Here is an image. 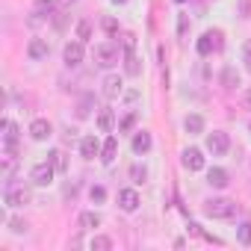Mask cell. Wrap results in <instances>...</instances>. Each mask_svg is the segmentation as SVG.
Returning a JSON list of instances; mask_svg holds the SVG:
<instances>
[{
	"mask_svg": "<svg viewBox=\"0 0 251 251\" xmlns=\"http://www.w3.org/2000/svg\"><path fill=\"white\" fill-rule=\"evenodd\" d=\"M95 62L103 65V68H112V65L118 62V45H112V42L98 45V48H95Z\"/></svg>",
	"mask_w": 251,
	"mask_h": 251,
	"instance_id": "cell-4",
	"label": "cell"
},
{
	"mask_svg": "<svg viewBox=\"0 0 251 251\" xmlns=\"http://www.w3.org/2000/svg\"><path fill=\"white\" fill-rule=\"evenodd\" d=\"M183 166H186L189 172H201V169H204V154H201L198 148H186V151H183Z\"/></svg>",
	"mask_w": 251,
	"mask_h": 251,
	"instance_id": "cell-12",
	"label": "cell"
},
{
	"mask_svg": "<svg viewBox=\"0 0 251 251\" xmlns=\"http://www.w3.org/2000/svg\"><path fill=\"white\" fill-rule=\"evenodd\" d=\"M3 201H6V207H24V204H30V189L24 183L9 180L3 189Z\"/></svg>",
	"mask_w": 251,
	"mask_h": 251,
	"instance_id": "cell-2",
	"label": "cell"
},
{
	"mask_svg": "<svg viewBox=\"0 0 251 251\" xmlns=\"http://www.w3.org/2000/svg\"><path fill=\"white\" fill-rule=\"evenodd\" d=\"M62 59H65L68 68H77L83 62V42H68L65 50H62Z\"/></svg>",
	"mask_w": 251,
	"mask_h": 251,
	"instance_id": "cell-7",
	"label": "cell"
},
{
	"mask_svg": "<svg viewBox=\"0 0 251 251\" xmlns=\"http://www.w3.org/2000/svg\"><path fill=\"white\" fill-rule=\"evenodd\" d=\"M242 15H245V18L251 15V3H242Z\"/></svg>",
	"mask_w": 251,
	"mask_h": 251,
	"instance_id": "cell-34",
	"label": "cell"
},
{
	"mask_svg": "<svg viewBox=\"0 0 251 251\" xmlns=\"http://www.w3.org/2000/svg\"><path fill=\"white\" fill-rule=\"evenodd\" d=\"M103 30H106V33H118V24H115L112 18H103Z\"/></svg>",
	"mask_w": 251,
	"mask_h": 251,
	"instance_id": "cell-33",
	"label": "cell"
},
{
	"mask_svg": "<svg viewBox=\"0 0 251 251\" xmlns=\"http://www.w3.org/2000/svg\"><path fill=\"white\" fill-rule=\"evenodd\" d=\"M248 130H251V121H248Z\"/></svg>",
	"mask_w": 251,
	"mask_h": 251,
	"instance_id": "cell-38",
	"label": "cell"
},
{
	"mask_svg": "<svg viewBox=\"0 0 251 251\" xmlns=\"http://www.w3.org/2000/svg\"><path fill=\"white\" fill-rule=\"evenodd\" d=\"M48 160L53 163V169H56V172H65V166H68V163H65V154H62V151H50V154H48Z\"/></svg>",
	"mask_w": 251,
	"mask_h": 251,
	"instance_id": "cell-23",
	"label": "cell"
},
{
	"mask_svg": "<svg viewBox=\"0 0 251 251\" xmlns=\"http://www.w3.org/2000/svg\"><path fill=\"white\" fill-rule=\"evenodd\" d=\"M89 198H92V204H103L106 201V189L103 186H92L89 189Z\"/></svg>",
	"mask_w": 251,
	"mask_h": 251,
	"instance_id": "cell-28",
	"label": "cell"
},
{
	"mask_svg": "<svg viewBox=\"0 0 251 251\" xmlns=\"http://www.w3.org/2000/svg\"><path fill=\"white\" fill-rule=\"evenodd\" d=\"M92 106H95V98H92V95H86V98L80 100V106H77V115H80V118H86V115L92 112Z\"/></svg>",
	"mask_w": 251,
	"mask_h": 251,
	"instance_id": "cell-26",
	"label": "cell"
},
{
	"mask_svg": "<svg viewBox=\"0 0 251 251\" xmlns=\"http://www.w3.org/2000/svg\"><path fill=\"white\" fill-rule=\"evenodd\" d=\"M53 175H56V169H53V163L48 160V163H39V166H33V172H30V180H33L36 186H48V183H53Z\"/></svg>",
	"mask_w": 251,
	"mask_h": 251,
	"instance_id": "cell-6",
	"label": "cell"
},
{
	"mask_svg": "<svg viewBox=\"0 0 251 251\" xmlns=\"http://www.w3.org/2000/svg\"><path fill=\"white\" fill-rule=\"evenodd\" d=\"M183 127H186V133H189V136H198V133L204 130V118L192 112V115H186V121H183Z\"/></svg>",
	"mask_w": 251,
	"mask_h": 251,
	"instance_id": "cell-17",
	"label": "cell"
},
{
	"mask_svg": "<svg viewBox=\"0 0 251 251\" xmlns=\"http://www.w3.org/2000/svg\"><path fill=\"white\" fill-rule=\"evenodd\" d=\"M80 227H83V230H95V227H100V216L92 213V210L83 213V216H80Z\"/></svg>",
	"mask_w": 251,
	"mask_h": 251,
	"instance_id": "cell-20",
	"label": "cell"
},
{
	"mask_svg": "<svg viewBox=\"0 0 251 251\" xmlns=\"http://www.w3.org/2000/svg\"><path fill=\"white\" fill-rule=\"evenodd\" d=\"M100 154V142L95 139V136H83V142H80V157L83 160H95Z\"/></svg>",
	"mask_w": 251,
	"mask_h": 251,
	"instance_id": "cell-13",
	"label": "cell"
},
{
	"mask_svg": "<svg viewBox=\"0 0 251 251\" xmlns=\"http://www.w3.org/2000/svg\"><path fill=\"white\" fill-rule=\"evenodd\" d=\"M236 236H239L242 245H251V222H242V225L236 227Z\"/></svg>",
	"mask_w": 251,
	"mask_h": 251,
	"instance_id": "cell-24",
	"label": "cell"
},
{
	"mask_svg": "<svg viewBox=\"0 0 251 251\" xmlns=\"http://www.w3.org/2000/svg\"><path fill=\"white\" fill-rule=\"evenodd\" d=\"M112 3H127V0H112Z\"/></svg>",
	"mask_w": 251,
	"mask_h": 251,
	"instance_id": "cell-37",
	"label": "cell"
},
{
	"mask_svg": "<svg viewBox=\"0 0 251 251\" xmlns=\"http://www.w3.org/2000/svg\"><path fill=\"white\" fill-rule=\"evenodd\" d=\"M207 180H210V186H216V189H225V186L230 183V177H227L225 169H210V172H207Z\"/></svg>",
	"mask_w": 251,
	"mask_h": 251,
	"instance_id": "cell-16",
	"label": "cell"
},
{
	"mask_svg": "<svg viewBox=\"0 0 251 251\" xmlns=\"http://www.w3.org/2000/svg\"><path fill=\"white\" fill-rule=\"evenodd\" d=\"M130 177H133V183H145V177H148L145 166H133V169H130Z\"/></svg>",
	"mask_w": 251,
	"mask_h": 251,
	"instance_id": "cell-29",
	"label": "cell"
},
{
	"mask_svg": "<svg viewBox=\"0 0 251 251\" xmlns=\"http://www.w3.org/2000/svg\"><path fill=\"white\" fill-rule=\"evenodd\" d=\"M115 154H118V139H115V136H109V139L100 145V163H103V166H109V163L115 160Z\"/></svg>",
	"mask_w": 251,
	"mask_h": 251,
	"instance_id": "cell-15",
	"label": "cell"
},
{
	"mask_svg": "<svg viewBox=\"0 0 251 251\" xmlns=\"http://www.w3.org/2000/svg\"><path fill=\"white\" fill-rule=\"evenodd\" d=\"M9 225H12V230H15V233H24V230H27V222H21V219H12Z\"/></svg>",
	"mask_w": 251,
	"mask_h": 251,
	"instance_id": "cell-32",
	"label": "cell"
},
{
	"mask_svg": "<svg viewBox=\"0 0 251 251\" xmlns=\"http://www.w3.org/2000/svg\"><path fill=\"white\" fill-rule=\"evenodd\" d=\"M112 124H115V121H112V109H103V112L98 115V130H100V133H112Z\"/></svg>",
	"mask_w": 251,
	"mask_h": 251,
	"instance_id": "cell-21",
	"label": "cell"
},
{
	"mask_svg": "<svg viewBox=\"0 0 251 251\" xmlns=\"http://www.w3.org/2000/svg\"><path fill=\"white\" fill-rule=\"evenodd\" d=\"M112 248V239L109 236H95L92 239V251H109Z\"/></svg>",
	"mask_w": 251,
	"mask_h": 251,
	"instance_id": "cell-27",
	"label": "cell"
},
{
	"mask_svg": "<svg viewBox=\"0 0 251 251\" xmlns=\"http://www.w3.org/2000/svg\"><path fill=\"white\" fill-rule=\"evenodd\" d=\"M36 15L39 18H50L53 15V9H56V0H36ZM39 18H33V21H39Z\"/></svg>",
	"mask_w": 251,
	"mask_h": 251,
	"instance_id": "cell-18",
	"label": "cell"
},
{
	"mask_svg": "<svg viewBox=\"0 0 251 251\" xmlns=\"http://www.w3.org/2000/svg\"><path fill=\"white\" fill-rule=\"evenodd\" d=\"M133 124H136V115L130 112L127 118H124V121H121V130H133Z\"/></svg>",
	"mask_w": 251,
	"mask_h": 251,
	"instance_id": "cell-31",
	"label": "cell"
},
{
	"mask_svg": "<svg viewBox=\"0 0 251 251\" xmlns=\"http://www.w3.org/2000/svg\"><path fill=\"white\" fill-rule=\"evenodd\" d=\"M222 86H225V89H236V86H239V74H236V68L227 65V68L222 71Z\"/></svg>",
	"mask_w": 251,
	"mask_h": 251,
	"instance_id": "cell-19",
	"label": "cell"
},
{
	"mask_svg": "<svg viewBox=\"0 0 251 251\" xmlns=\"http://www.w3.org/2000/svg\"><path fill=\"white\" fill-rule=\"evenodd\" d=\"M77 39H80V42H89V39H92V24H89L86 18L77 24Z\"/></svg>",
	"mask_w": 251,
	"mask_h": 251,
	"instance_id": "cell-25",
	"label": "cell"
},
{
	"mask_svg": "<svg viewBox=\"0 0 251 251\" xmlns=\"http://www.w3.org/2000/svg\"><path fill=\"white\" fill-rule=\"evenodd\" d=\"M48 53H50V45L45 42V39H30V45H27V56L30 59H48Z\"/></svg>",
	"mask_w": 251,
	"mask_h": 251,
	"instance_id": "cell-11",
	"label": "cell"
},
{
	"mask_svg": "<svg viewBox=\"0 0 251 251\" xmlns=\"http://www.w3.org/2000/svg\"><path fill=\"white\" fill-rule=\"evenodd\" d=\"M124 71H127V77H139V71H142V65H139V59H136V53H127V59H124Z\"/></svg>",
	"mask_w": 251,
	"mask_h": 251,
	"instance_id": "cell-22",
	"label": "cell"
},
{
	"mask_svg": "<svg viewBox=\"0 0 251 251\" xmlns=\"http://www.w3.org/2000/svg\"><path fill=\"white\" fill-rule=\"evenodd\" d=\"M118 207H121L124 213L139 210V192H136V189H121V192H118Z\"/></svg>",
	"mask_w": 251,
	"mask_h": 251,
	"instance_id": "cell-8",
	"label": "cell"
},
{
	"mask_svg": "<svg viewBox=\"0 0 251 251\" xmlns=\"http://www.w3.org/2000/svg\"><path fill=\"white\" fill-rule=\"evenodd\" d=\"M62 3H65V6H71V3H74V0H62Z\"/></svg>",
	"mask_w": 251,
	"mask_h": 251,
	"instance_id": "cell-36",
	"label": "cell"
},
{
	"mask_svg": "<svg viewBox=\"0 0 251 251\" xmlns=\"http://www.w3.org/2000/svg\"><path fill=\"white\" fill-rule=\"evenodd\" d=\"M198 53L201 56H210L213 50H222V30H207L201 39H198Z\"/></svg>",
	"mask_w": 251,
	"mask_h": 251,
	"instance_id": "cell-3",
	"label": "cell"
},
{
	"mask_svg": "<svg viewBox=\"0 0 251 251\" xmlns=\"http://www.w3.org/2000/svg\"><path fill=\"white\" fill-rule=\"evenodd\" d=\"M50 133H53V127H50V121H48V118H36V121L30 124V136H33L36 142L50 139Z\"/></svg>",
	"mask_w": 251,
	"mask_h": 251,
	"instance_id": "cell-9",
	"label": "cell"
},
{
	"mask_svg": "<svg viewBox=\"0 0 251 251\" xmlns=\"http://www.w3.org/2000/svg\"><path fill=\"white\" fill-rule=\"evenodd\" d=\"M207 151H210L213 157H225V154L230 151V136L222 133V130H213V133L207 136Z\"/></svg>",
	"mask_w": 251,
	"mask_h": 251,
	"instance_id": "cell-5",
	"label": "cell"
},
{
	"mask_svg": "<svg viewBox=\"0 0 251 251\" xmlns=\"http://www.w3.org/2000/svg\"><path fill=\"white\" fill-rule=\"evenodd\" d=\"M245 103H248V106H251V89H248V92H245Z\"/></svg>",
	"mask_w": 251,
	"mask_h": 251,
	"instance_id": "cell-35",
	"label": "cell"
},
{
	"mask_svg": "<svg viewBox=\"0 0 251 251\" xmlns=\"http://www.w3.org/2000/svg\"><path fill=\"white\" fill-rule=\"evenodd\" d=\"M242 62H245V68L251 71V42H245V45H242Z\"/></svg>",
	"mask_w": 251,
	"mask_h": 251,
	"instance_id": "cell-30",
	"label": "cell"
},
{
	"mask_svg": "<svg viewBox=\"0 0 251 251\" xmlns=\"http://www.w3.org/2000/svg\"><path fill=\"white\" fill-rule=\"evenodd\" d=\"M133 154H148L151 151V145H154V139H151V133L148 130H139L136 136H133Z\"/></svg>",
	"mask_w": 251,
	"mask_h": 251,
	"instance_id": "cell-14",
	"label": "cell"
},
{
	"mask_svg": "<svg viewBox=\"0 0 251 251\" xmlns=\"http://www.w3.org/2000/svg\"><path fill=\"white\" fill-rule=\"evenodd\" d=\"M121 89H124V83H121V77L118 74H109V77H103V98L106 100H115L118 95H121Z\"/></svg>",
	"mask_w": 251,
	"mask_h": 251,
	"instance_id": "cell-10",
	"label": "cell"
},
{
	"mask_svg": "<svg viewBox=\"0 0 251 251\" xmlns=\"http://www.w3.org/2000/svg\"><path fill=\"white\" fill-rule=\"evenodd\" d=\"M204 213L210 219H233L236 216V201H230V198H210L204 204Z\"/></svg>",
	"mask_w": 251,
	"mask_h": 251,
	"instance_id": "cell-1",
	"label": "cell"
}]
</instances>
